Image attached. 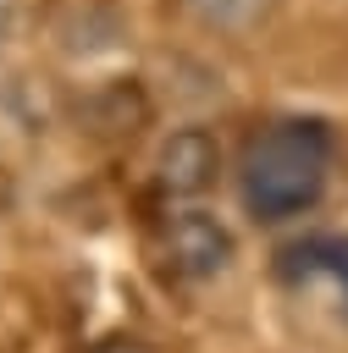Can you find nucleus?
<instances>
[{
  "instance_id": "obj_2",
  "label": "nucleus",
  "mask_w": 348,
  "mask_h": 353,
  "mask_svg": "<svg viewBox=\"0 0 348 353\" xmlns=\"http://www.w3.org/2000/svg\"><path fill=\"white\" fill-rule=\"evenodd\" d=\"M221 176V143L210 127H171L155 149V188L171 204H199Z\"/></svg>"
},
{
  "instance_id": "obj_1",
  "label": "nucleus",
  "mask_w": 348,
  "mask_h": 353,
  "mask_svg": "<svg viewBox=\"0 0 348 353\" xmlns=\"http://www.w3.org/2000/svg\"><path fill=\"white\" fill-rule=\"evenodd\" d=\"M337 138L320 116H276L238 154V204L260 226H287L326 199Z\"/></svg>"
},
{
  "instance_id": "obj_3",
  "label": "nucleus",
  "mask_w": 348,
  "mask_h": 353,
  "mask_svg": "<svg viewBox=\"0 0 348 353\" xmlns=\"http://www.w3.org/2000/svg\"><path fill=\"white\" fill-rule=\"evenodd\" d=\"M166 259H171V270L188 276V281L221 276V270L232 265V232H226V221H221L215 210H204V204L171 210V221H166Z\"/></svg>"
},
{
  "instance_id": "obj_5",
  "label": "nucleus",
  "mask_w": 348,
  "mask_h": 353,
  "mask_svg": "<svg viewBox=\"0 0 348 353\" xmlns=\"http://www.w3.org/2000/svg\"><path fill=\"white\" fill-rule=\"evenodd\" d=\"M276 0H188V11L210 28V33H254L271 17Z\"/></svg>"
},
{
  "instance_id": "obj_6",
  "label": "nucleus",
  "mask_w": 348,
  "mask_h": 353,
  "mask_svg": "<svg viewBox=\"0 0 348 353\" xmlns=\"http://www.w3.org/2000/svg\"><path fill=\"white\" fill-rule=\"evenodd\" d=\"M11 28H17V0H0V44L11 39Z\"/></svg>"
},
{
  "instance_id": "obj_4",
  "label": "nucleus",
  "mask_w": 348,
  "mask_h": 353,
  "mask_svg": "<svg viewBox=\"0 0 348 353\" xmlns=\"http://www.w3.org/2000/svg\"><path fill=\"white\" fill-rule=\"evenodd\" d=\"M287 259L304 270V276H326L337 287V298L348 303V237H309L298 248H287Z\"/></svg>"
}]
</instances>
